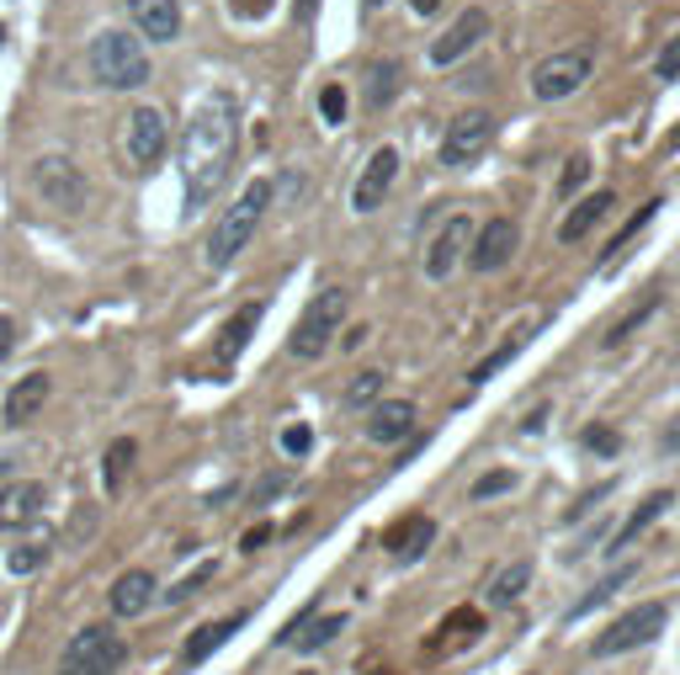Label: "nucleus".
<instances>
[{
	"label": "nucleus",
	"mask_w": 680,
	"mask_h": 675,
	"mask_svg": "<svg viewBox=\"0 0 680 675\" xmlns=\"http://www.w3.org/2000/svg\"><path fill=\"white\" fill-rule=\"evenodd\" d=\"M585 182H591V160H585V154H574V160L563 165L559 197H574V192H580V186H585Z\"/></svg>",
	"instance_id": "e433bc0d"
},
{
	"label": "nucleus",
	"mask_w": 680,
	"mask_h": 675,
	"mask_svg": "<svg viewBox=\"0 0 680 675\" xmlns=\"http://www.w3.org/2000/svg\"><path fill=\"white\" fill-rule=\"evenodd\" d=\"M90 80L107 86V91H139L149 80V48L144 37H128V32H101L90 43Z\"/></svg>",
	"instance_id": "7ed1b4c3"
},
{
	"label": "nucleus",
	"mask_w": 680,
	"mask_h": 675,
	"mask_svg": "<svg viewBox=\"0 0 680 675\" xmlns=\"http://www.w3.org/2000/svg\"><path fill=\"white\" fill-rule=\"evenodd\" d=\"M43 558H48V537H28V543H17V548L6 553V569L11 575H37Z\"/></svg>",
	"instance_id": "2f4dec72"
},
{
	"label": "nucleus",
	"mask_w": 680,
	"mask_h": 675,
	"mask_svg": "<svg viewBox=\"0 0 680 675\" xmlns=\"http://www.w3.org/2000/svg\"><path fill=\"white\" fill-rule=\"evenodd\" d=\"M521 346H527V336H510V340H505V346H495V351H489L484 362H474V372H468V383H489V378H495V372H500V368H510V357H516Z\"/></svg>",
	"instance_id": "72a5a7b5"
},
{
	"label": "nucleus",
	"mask_w": 680,
	"mask_h": 675,
	"mask_svg": "<svg viewBox=\"0 0 680 675\" xmlns=\"http://www.w3.org/2000/svg\"><path fill=\"white\" fill-rule=\"evenodd\" d=\"M43 404H48V372H22V378L6 389L0 415H6V426H28Z\"/></svg>",
	"instance_id": "f3484780"
},
{
	"label": "nucleus",
	"mask_w": 680,
	"mask_h": 675,
	"mask_svg": "<svg viewBox=\"0 0 680 675\" xmlns=\"http://www.w3.org/2000/svg\"><path fill=\"white\" fill-rule=\"evenodd\" d=\"M516 246H521V229H516V218H489L484 229H474L468 266H474V272H500V266H510Z\"/></svg>",
	"instance_id": "ddd939ff"
},
{
	"label": "nucleus",
	"mask_w": 680,
	"mask_h": 675,
	"mask_svg": "<svg viewBox=\"0 0 680 675\" xmlns=\"http://www.w3.org/2000/svg\"><path fill=\"white\" fill-rule=\"evenodd\" d=\"M37 511H43V485L17 479V485L0 490V532H22V526H32L37 522Z\"/></svg>",
	"instance_id": "6ab92c4d"
},
{
	"label": "nucleus",
	"mask_w": 680,
	"mask_h": 675,
	"mask_svg": "<svg viewBox=\"0 0 680 675\" xmlns=\"http://www.w3.org/2000/svg\"><path fill=\"white\" fill-rule=\"evenodd\" d=\"M399 96V59H378L367 69V112H384Z\"/></svg>",
	"instance_id": "c85d7f7f"
},
{
	"label": "nucleus",
	"mask_w": 680,
	"mask_h": 675,
	"mask_svg": "<svg viewBox=\"0 0 680 675\" xmlns=\"http://www.w3.org/2000/svg\"><path fill=\"white\" fill-rule=\"evenodd\" d=\"M320 6H325V0H293V17L303 22V28H309V22L320 17Z\"/></svg>",
	"instance_id": "de8ad7c7"
},
{
	"label": "nucleus",
	"mask_w": 680,
	"mask_h": 675,
	"mask_svg": "<svg viewBox=\"0 0 680 675\" xmlns=\"http://www.w3.org/2000/svg\"><path fill=\"white\" fill-rule=\"evenodd\" d=\"M267 543H271V526H267V522H256V526H250V532H245V537H239V548H245V553L267 548Z\"/></svg>",
	"instance_id": "c03bdc74"
},
{
	"label": "nucleus",
	"mask_w": 680,
	"mask_h": 675,
	"mask_svg": "<svg viewBox=\"0 0 680 675\" xmlns=\"http://www.w3.org/2000/svg\"><path fill=\"white\" fill-rule=\"evenodd\" d=\"M478 633H484V617H478L474 607H457V612L442 617V628H436V639L425 644V654H452V649L474 644Z\"/></svg>",
	"instance_id": "5701e85b"
},
{
	"label": "nucleus",
	"mask_w": 680,
	"mask_h": 675,
	"mask_svg": "<svg viewBox=\"0 0 680 675\" xmlns=\"http://www.w3.org/2000/svg\"><path fill=\"white\" fill-rule=\"evenodd\" d=\"M133 442L128 436H118L112 447H107V494H122V479H128V468H133Z\"/></svg>",
	"instance_id": "473e14b6"
},
{
	"label": "nucleus",
	"mask_w": 680,
	"mask_h": 675,
	"mask_svg": "<svg viewBox=\"0 0 680 675\" xmlns=\"http://www.w3.org/2000/svg\"><path fill=\"white\" fill-rule=\"evenodd\" d=\"M414 421H420L414 400H378L367 410V436L378 447H393V442H410L414 436Z\"/></svg>",
	"instance_id": "2eb2a0df"
},
{
	"label": "nucleus",
	"mask_w": 680,
	"mask_h": 675,
	"mask_svg": "<svg viewBox=\"0 0 680 675\" xmlns=\"http://www.w3.org/2000/svg\"><path fill=\"white\" fill-rule=\"evenodd\" d=\"M341 628H346V617H314V622H309V628H303V633H298L293 644L303 649V654H314V649H325L330 639H335V633H341Z\"/></svg>",
	"instance_id": "c9c22d12"
},
{
	"label": "nucleus",
	"mask_w": 680,
	"mask_h": 675,
	"mask_svg": "<svg viewBox=\"0 0 680 675\" xmlns=\"http://www.w3.org/2000/svg\"><path fill=\"white\" fill-rule=\"evenodd\" d=\"M122 150H128V165L133 171H154L165 150H171V128L154 107H133L128 112V128H122Z\"/></svg>",
	"instance_id": "9d476101"
},
{
	"label": "nucleus",
	"mask_w": 680,
	"mask_h": 675,
	"mask_svg": "<svg viewBox=\"0 0 680 675\" xmlns=\"http://www.w3.org/2000/svg\"><path fill=\"white\" fill-rule=\"evenodd\" d=\"M122 660H128V644H122L107 622H90V628H80V633L64 644L60 675H112Z\"/></svg>",
	"instance_id": "423d86ee"
},
{
	"label": "nucleus",
	"mask_w": 680,
	"mask_h": 675,
	"mask_svg": "<svg viewBox=\"0 0 680 675\" xmlns=\"http://www.w3.org/2000/svg\"><path fill=\"white\" fill-rule=\"evenodd\" d=\"M239 628H245V612H229V617H218V622H203V628L181 644V660H186V665H203L207 654H218V649L229 644Z\"/></svg>",
	"instance_id": "4be33fe9"
},
{
	"label": "nucleus",
	"mask_w": 680,
	"mask_h": 675,
	"mask_svg": "<svg viewBox=\"0 0 680 675\" xmlns=\"http://www.w3.org/2000/svg\"><path fill=\"white\" fill-rule=\"evenodd\" d=\"M399 182V150H373L367 154V165H361V176L352 186V214H378L384 208V197L393 192Z\"/></svg>",
	"instance_id": "f8f14e48"
},
{
	"label": "nucleus",
	"mask_w": 680,
	"mask_h": 675,
	"mask_svg": "<svg viewBox=\"0 0 680 675\" xmlns=\"http://www.w3.org/2000/svg\"><path fill=\"white\" fill-rule=\"evenodd\" d=\"M128 17L144 43H176L181 37V0H128Z\"/></svg>",
	"instance_id": "dca6fc26"
},
{
	"label": "nucleus",
	"mask_w": 680,
	"mask_h": 675,
	"mask_svg": "<svg viewBox=\"0 0 680 675\" xmlns=\"http://www.w3.org/2000/svg\"><path fill=\"white\" fill-rule=\"evenodd\" d=\"M239 150V101L229 91H213L197 101L186 139H181V176H186V214H197L213 203V192L224 186L229 165Z\"/></svg>",
	"instance_id": "f257e3e1"
},
{
	"label": "nucleus",
	"mask_w": 680,
	"mask_h": 675,
	"mask_svg": "<svg viewBox=\"0 0 680 675\" xmlns=\"http://www.w3.org/2000/svg\"><path fill=\"white\" fill-rule=\"evenodd\" d=\"M107 601H112L118 617H139L149 601H154V575H149V569H122L118 580H112V596H107Z\"/></svg>",
	"instance_id": "b1692460"
},
{
	"label": "nucleus",
	"mask_w": 680,
	"mask_h": 675,
	"mask_svg": "<svg viewBox=\"0 0 680 675\" xmlns=\"http://www.w3.org/2000/svg\"><path fill=\"white\" fill-rule=\"evenodd\" d=\"M373 336V330H367V325H352V330H346V340H341V346H346V351H356V346H361V340Z\"/></svg>",
	"instance_id": "09e8293b"
},
{
	"label": "nucleus",
	"mask_w": 680,
	"mask_h": 675,
	"mask_svg": "<svg viewBox=\"0 0 680 675\" xmlns=\"http://www.w3.org/2000/svg\"><path fill=\"white\" fill-rule=\"evenodd\" d=\"M378 400H384V372H356L352 389L341 394V404H346V410H373Z\"/></svg>",
	"instance_id": "7c9ffc66"
},
{
	"label": "nucleus",
	"mask_w": 680,
	"mask_h": 675,
	"mask_svg": "<svg viewBox=\"0 0 680 675\" xmlns=\"http://www.w3.org/2000/svg\"><path fill=\"white\" fill-rule=\"evenodd\" d=\"M468 246H474V224H468V214H452L442 229L431 235V246H425V276H431V282H446V276L463 266Z\"/></svg>",
	"instance_id": "9b49d317"
},
{
	"label": "nucleus",
	"mask_w": 680,
	"mask_h": 675,
	"mask_svg": "<svg viewBox=\"0 0 680 675\" xmlns=\"http://www.w3.org/2000/svg\"><path fill=\"white\" fill-rule=\"evenodd\" d=\"M6 473H11V462H6V458H0V479H6Z\"/></svg>",
	"instance_id": "603ef678"
},
{
	"label": "nucleus",
	"mask_w": 680,
	"mask_h": 675,
	"mask_svg": "<svg viewBox=\"0 0 680 675\" xmlns=\"http://www.w3.org/2000/svg\"><path fill=\"white\" fill-rule=\"evenodd\" d=\"M659 308H665V287H649V293H644V298H638V304L627 308V314H622L617 325H612V330L601 336V346L612 351V346H622V340H633V330H638V325H649V319L659 314Z\"/></svg>",
	"instance_id": "a878e982"
},
{
	"label": "nucleus",
	"mask_w": 680,
	"mask_h": 675,
	"mask_svg": "<svg viewBox=\"0 0 680 675\" xmlns=\"http://www.w3.org/2000/svg\"><path fill=\"white\" fill-rule=\"evenodd\" d=\"M654 75H659V80H680V32L670 37V43H665V48H659V59H654Z\"/></svg>",
	"instance_id": "58836bf2"
},
{
	"label": "nucleus",
	"mask_w": 680,
	"mask_h": 675,
	"mask_svg": "<svg viewBox=\"0 0 680 675\" xmlns=\"http://www.w3.org/2000/svg\"><path fill=\"white\" fill-rule=\"evenodd\" d=\"M595 69V48H563V54H548V59L532 69V96L537 101H569L591 80Z\"/></svg>",
	"instance_id": "6e6552de"
},
{
	"label": "nucleus",
	"mask_w": 680,
	"mask_h": 675,
	"mask_svg": "<svg viewBox=\"0 0 680 675\" xmlns=\"http://www.w3.org/2000/svg\"><path fill=\"white\" fill-rule=\"evenodd\" d=\"M484 37H489V11H484V6H468V11H463V17H457L436 43H431V64L446 69V64H457L463 54H474Z\"/></svg>",
	"instance_id": "4468645a"
},
{
	"label": "nucleus",
	"mask_w": 680,
	"mask_h": 675,
	"mask_svg": "<svg viewBox=\"0 0 680 675\" xmlns=\"http://www.w3.org/2000/svg\"><path fill=\"white\" fill-rule=\"evenodd\" d=\"M659 208H665L659 197H649L644 208H633V218L622 224V229H617V240H612V250H606V261H601V272H617V261H622V255H627V246H633V240H638V235L649 229V224H654V214H659Z\"/></svg>",
	"instance_id": "bb28decb"
},
{
	"label": "nucleus",
	"mask_w": 680,
	"mask_h": 675,
	"mask_svg": "<svg viewBox=\"0 0 680 675\" xmlns=\"http://www.w3.org/2000/svg\"><path fill=\"white\" fill-rule=\"evenodd\" d=\"M32 192H37L48 208H60V214H80L90 186H86V171H80L75 160L43 154V160H32Z\"/></svg>",
	"instance_id": "0eeeda50"
},
{
	"label": "nucleus",
	"mask_w": 680,
	"mask_h": 675,
	"mask_svg": "<svg viewBox=\"0 0 680 675\" xmlns=\"http://www.w3.org/2000/svg\"><path fill=\"white\" fill-rule=\"evenodd\" d=\"M256 325H261V304H239L229 319H224V330H218V346H213V357H218V368H235L239 357H245V346L256 336Z\"/></svg>",
	"instance_id": "a211bd4d"
},
{
	"label": "nucleus",
	"mask_w": 680,
	"mask_h": 675,
	"mask_svg": "<svg viewBox=\"0 0 680 675\" xmlns=\"http://www.w3.org/2000/svg\"><path fill=\"white\" fill-rule=\"evenodd\" d=\"M271 192H277V186H271L267 176H256V182L245 186L235 203L224 208V218H218V224H213V235H207V266H213V272L235 266L239 250L256 240V224H261V214L271 208Z\"/></svg>",
	"instance_id": "f03ea898"
},
{
	"label": "nucleus",
	"mask_w": 680,
	"mask_h": 675,
	"mask_svg": "<svg viewBox=\"0 0 680 675\" xmlns=\"http://www.w3.org/2000/svg\"><path fill=\"white\" fill-rule=\"evenodd\" d=\"M213 575H218V564L207 558V564H197V569H192L186 580H176V585H171V590H160V601H171V607H181V601H192V596H197V590H203V585L213 580Z\"/></svg>",
	"instance_id": "f704fd0d"
},
{
	"label": "nucleus",
	"mask_w": 680,
	"mask_h": 675,
	"mask_svg": "<svg viewBox=\"0 0 680 675\" xmlns=\"http://www.w3.org/2000/svg\"><path fill=\"white\" fill-rule=\"evenodd\" d=\"M0 43H6V28H0Z\"/></svg>",
	"instance_id": "864d4df0"
},
{
	"label": "nucleus",
	"mask_w": 680,
	"mask_h": 675,
	"mask_svg": "<svg viewBox=\"0 0 680 675\" xmlns=\"http://www.w3.org/2000/svg\"><path fill=\"white\" fill-rule=\"evenodd\" d=\"M510 485H516V473H510V468H500V473H484V479H478V485H474V500H489V494H505V490H510Z\"/></svg>",
	"instance_id": "a19ab883"
},
{
	"label": "nucleus",
	"mask_w": 680,
	"mask_h": 675,
	"mask_svg": "<svg viewBox=\"0 0 680 675\" xmlns=\"http://www.w3.org/2000/svg\"><path fill=\"white\" fill-rule=\"evenodd\" d=\"M532 585V564L527 558H516V564H505L500 575L489 580V607H510V601H521V590Z\"/></svg>",
	"instance_id": "cd10ccee"
},
{
	"label": "nucleus",
	"mask_w": 680,
	"mask_h": 675,
	"mask_svg": "<svg viewBox=\"0 0 680 675\" xmlns=\"http://www.w3.org/2000/svg\"><path fill=\"white\" fill-rule=\"evenodd\" d=\"M341 319H346V293L341 287H320L309 298V308L298 314L288 351H293L298 362H320L330 346H335V336H341Z\"/></svg>",
	"instance_id": "20e7f679"
},
{
	"label": "nucleus",
	"mask_w": 680,
	"mask_h": 675,
	"mask_svg": "<svg viewBox=\"0 0 680 675\" xmlns=\"http://www.w3.org/2000/svg\"><path fill=\"white\" fill-rule=\"evenodd\" d=\"M361 6H367V11H378V6H388V0H361Z\"/></svg>",
	"instance_id": "3c124183"
},
{
	"label": "nucleus",
	"mask_w": 680,
	"mask_h": 675,
	"mask_svg": "<svg viewBox=\"0 0 680 675\" xmlns=\"http://www.w3.org/2000/svg\"><path fill=\"white\" fill-rule=\"evenodd\" d=\"M11 351H17V319H11V314H0V362H6Z\"/></svg>",
	"instance_id": "a18cd8bd"
},
{
	"label": "nucleus",
	"mask_w": 680,
	"mask_h": 675,
	"mask_svg": "<svg viewBox=\"0 0 680 675\" xmlns=\"http://www.w3.org/2000/svg\"><path fill=\"white\" fill-rule=\"evenodd\" d=\"M410 11H414V17H436V11H442V0H410Z\"/></svg>",
	"instance_id": "8fccbe9b"
},
{
	"label": "nucleus",
	"mask_w": 680,
	"mask_h": 675,
	"mask_svg": "<svg viewBox=\"0 0 680 675\" xmlns=\"http://www.w3.org/2000/svg\"><path fill=\"white\" fill-rule=\"evenodd\" d=\"M659 453H680V415L665 431H659Z\"/></svg>",
	"instance_id": "49530a36"
},
{
	"label": "nucleus",
	"mask_w": 680,
	"mask_h": 675,
	"mask_svg": "<svg viewBox=\"0 0 680 675\" xmlns=\"http://www.w3.org/2000/svg\"><path fill=\"white\" fill-rule=\"evenodd\" d=\"M320 118H325V123H346V91H341V86H325V91H320Z\"/></svg>",
	"instance_id": "ea45409f"
},
{
	"label": "nucleus",
	"mask_w": 680,
	"mask_h": 675,
	"mask_svg": "<svg viewBox=\"0 0 680 675\" xmlns=\"http://www.w3.org/2000/svg\"><path fill=\"white\" fill-rule=\"evenodd\" d=\"M612 208H617V192H591V197H580L559 224V246H580V240H585V235H591Z\"/></svg>",
	"instance_id": "aec40b11"
},
{
	"label": "nucleus",
	"mask_w": 680,
	"mask_h": 675,
	"mask_svg": "<svg viewBox=\"0 0 680 675\" xmlns=\"http://www.w3.org/2000/svg\"><path fill=\"white\" fill-rule=\"evenodd\" d=\"M282 490H288V473H267V479L256 485V505H267L271 494H282Z\"/></svg>",
	"instance_id": "37998d69"
},
{
	"label": "nucleus",
	"mask_w": 680,
	"mask_h": 675,
	"mask_svg": "<svg viewBox=\"0 0 680 675\" xmlns=\"http://www.w3.org/2000/svg\"><path fill=\"white\" fill-rule=\"evenodd\" d=\"M585 447H591V453H601V458H617L622 436L612 426H585Z\"/></svg>",
	"instance_id": "4c0bfd02"
},
{
	"label": "nucleus",
	"mask_w": 680,
	"mask_h": 675,
	"mask_svg": "<svg viewBox=\"0 0 680 675\" xmlns=\"http://www.w3.org/2000/svg\"><path fill=\"white\" fill-rule=\"evenodd\" d=\"M431 537H436V522L431 516H404V522H393L384 532V548L399 558V564H410L420 553L431 548Z\"/></svg>",
	"instance_id": "412c9836"
},
{
	"label": "nucleus",
	"mask_w": 680,
	"mask_h": 675,
	"mask_svg": "<svg viewBox=\"0 0 680 675\" xmlns=\"http://www.w3.org/2000/svg\"><path fill=\"white\" fill-rule=\"evenodd\" d=\"M633 580V564H622V569H612V575H606V580L595 585L591 596H585V601H574V612H569V622H574V617H591L595 607H601V601H612V596H617L622 585Z\"/></svg>",
	"instance_id": "c756f323"
},
{
	"label": "nucleus",
	"mask_w": 680,
	"mask_h": 675,
	"mask_svg": "<svg viewBox=\"0 0 680 675\" xmlns=\"http://www.w3.org/2000/svg\"><path fill=\"white\" fill-rule=\"evenodd\" d=\"M489 144H495V118H489V112H478V107H468V112H457V118L446 123V133H442V165L463 171V165H474Z\"/></svg>",
	"instance_id": "1a4fd4ad"
},
{
	"label": "nucleus",
	"mask_w": 680,
	"mask_h": 675,
	"mask_svg": "<svg viewBox=\"0 0 680 675\" xmlns=\"http://www.w3.org/2000/svg\"><path fill=\"white\" fill-rule=\"evenodd\" d=\"M670 505H676V494H670V490H654V494H644V500H638V511H633V516L622 522V532H617V537H612V553H617V548H627V543H638V537H644V532H649V526L659 522V516H665Z\"/></svg>",
	"instance_id": "393cba45"
},
{
	"label": "nucleus",
	"mask_w": 680,
	"mask_h": 675,
	"mask_svg": "<svg viewBox=\"0 0 680 675\" xmlns=\"http://www.w3.org/2000/svg\"><path fill=\"white\" fill-rule=\"evenodd\" d=\"M309 447H314V431H309V426H288V431H282V453H288V458H303Z\"/></svg>",
	"instance_id": "79ce46f5"
},
{
	"label": "nucleus",
	"mask_w": 680,
	"mask_h": 675,
	"mask_svg": "<svg viewBox=\"0 0 680 675\" xmlns=\"http://www.w3.org/2000/svg\"><path fill=\"white\" fill-rule=\"evenodd\" d=\"M665 622H670V607L665 601H638V607H627V612L601 633L591 644L595 660H617V654H633V649L654 644L659 633H665Z\"/></svg>",
	"instance_id": "39448f33"
}]
</instances>
